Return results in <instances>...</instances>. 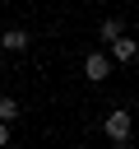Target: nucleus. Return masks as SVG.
Returning a JSON list of instances; mask_svg holds the SVG:
<instances>
[{
	"mask_svg": "<svg viewBox=\"0 0 139 149\" xmlns=\"http://www.w3.org/2000/svg\"><path fill=\"white\" fill-rule=\"evenodd\" d=\"M102 130H107V140H130V112L116 107V112L102 121Z\"/></svg>",
	"mask_w": 139,
	"mask_h": 149,
	"instance_id": "1",
	"label": "nucleus"
},
{
	"mask_svg": "<svg viewBox=\"0 0 139 149\" xmlns=\"http://www.w3.org/2000/svg\"><path fill=\"white\" fill-rule=\"evenodd\" d=\"M83 74H88V79H107V74H111V56H102V51L83 56Z\"/></svg>",
	"mask_w": 139,
	"mask_h": 149,
	"instance_id": "2",
	"label": "nucleus"
},
{
	"mask_svg": "<svg viewBox=\"0 0 139 149\" xmlns=\"http://www.w3.org/2000/svg\"><path fill=\"white\" fill-rule=\"evenodd\" d=\"M0 51H28V33L23 28H5L0 33Z\"/></svg>",
	"mask_w": 139,
	"mask_h": 149,
	"instance_id": "3",
	"label": "nucleus"
},
{
	"mask_svg": "<svg viewBox=\"0 0 139 149\" xmlns=\"http://www.w3.org/2000/svg\"><path fill=\"white\" fill-rule=\"evenodd\" d=\"M134 51H139V47H134V37H125V33H120V37H111V56H116L120 65H125V61H134Z\"/></svg>",
	"mask_w": 139,
	"mask_h": 149,
	"instance_id": "4",
	"label": "nucleus"
},
{
	"mask_svg": "<svg viewBox=\"0 0 139 149\" xmlns=\"http://www.w3.org/2000/svg\"><path fill=\"white\" fill-rule=\"evenodd\" d=\"M120 33H125L120 19H107V23H102V42H111V37H120Z\"/></svg>",
	"mask_w": 139,
	"mask_h": 149,
	"instance_id": "5",
	"label": "nucleus"
},
{
	"mask_svg": "<svg viewBox=\"0 0 139 149\" xmlns=\"http://www.w3.org/2000/svg\"><path fill=\"white\" fill-rule=\"evenodd\" d=\"M19 116V102L14 98H0V121H14Z\"/></svg>",
	"mask_w": 139,
	"mask_h": 149,
	"instance_id": "6",
	"label": "nucleus"
},
{
	"mask_svg": "<svg viewBox=\"0 0 139 149\" xmlns=\"http://www.w3.org/2000/svg\"><path fill=\"white\" fill-rule=\"evenodd\" d=\"M9 144V121H0V149Z\"/></svg>",
	"mask_w": 139,
	"mask_h": 149,
	"instance_id": "7",
	"label": "nucleus"
},
{
	"mask_svg": "<svg viewBox=\"0 0 139 149\" xmlns=\"http://www.w3.org/2000/svg\"><path fill=\"white\" fill-rule=\"evenodd\" d=\"M116 149H134V144H130V140H116Z\"/></svg>",
	"mask_w": 139,
	"mask_h": 149,
	"instance_id": "8",
	"label": "nucleus"
}]
</instances>
